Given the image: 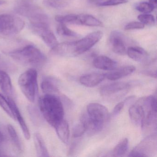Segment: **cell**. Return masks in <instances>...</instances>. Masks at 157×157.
Instances as JSON below:
<instances>
[{"mask_svg": "<svg viewBox=\"0 0 157 157\" xmlns=\"http://www.w3.org/2000/svg\"><path fill=\"white\" fill-rule=\"evenodd\" d=\"M69 0H44V4L54 9H63L69 5Z\"/></svg>", "mask_w": 157, "mask_h": 157, "instance_id": "26", "label": "cell"}, {"mask_svg": "<svg viewBox=\"0 0 157 157\" xmlns=\"http://www.w3.org/2000/svg\"><path fill=\"white\" fill-rule=\"evenodd\" d=\"M41 89L45 94H55L58 92V88L56 81L51 78H45L41 84Z\"/></svg>", "mask_w": 157, "mask_h": 157, "instance_id": "22", "label": "cell"}, {"mask_svg": "<svg viewBox=\"0 0 157 157\" xmlns=\"http://www.w3.org/2000/svg\"><path fill=\"white\" fill-rule=\"evenodd\" d=\"M129 88L130 85L126 82H115L102 87L100 94L104 98H117L127 93Z\"/></svg>", "mask_w": 157, "mask_h": 157, "instance_id": "7", "label": "cell"}, {"mask_svg": "<svg viewBox=\"0 0 157 157\" xmlns=\"http://www.w3.org/2000/svg\"><path fill=\"white\" fill-rule=\"evenodd\" d=\"M5 1L4 0H0V5H3V4H5Z\"/></svg>", "mask_w": 157, "mask_h": 157, "instance_id": "38", "label": "cell"}, {"mask_svg": "<svg viewBox=\"0 0 157 157\" xmlns=\"http://www.w3.org/2000/svg\"><path fill=\"white\" fill-rule=\"evenodd\" d=\"M31 28L33 33L41 37L50 48H53L58 44L56 37L49 27L48 23H31Z\"/></svg>", "mask_w": 157, "mask_h": 157, "instance_id": "6", "label": "cell"}, {"mask_svg": "<svg viewBox=\"0 0 157 157\" xmlns=\"http://www.w3.org/2000/svg\"><path fill=\"white\" fill-rule=\"evenodd\" d=\"M57 32L59 35L62 36L71 37H76L79 36L78 34L69 29L64 24L60 23L57 28Z\"/></svg>", "mask_w": 157, "mask_h": 157, "instance_id": "27", "label": "cell"}, {"mask_svg": "<svg viewBox=\"0 0 157 157\" xmlns=\"http://www.w3.org/2000/svg\"><path fill=\"white\" fill-rule=\"evenodd\" d=\"M137 18L140 22L143 24L144 25H152L155 22V18L151 14H149L147 13L140 14L138 15Z\"/></svg>", "mask_w": 157, "mask_h": 157, "instance_id": "30", "label": "cell"}, {"mask_svg": "<svg viewBox=\"0 0 157 157\" xmlns=\"http://www.w3.org/2000/svg\"><path fill=\"white\" fill-rule=\"evenodd\" d=\"M39 106L47 122L54 128L63 120L64 110L62 102L55 94H45L39 98Z\"/></svg>", "mask_w": 157, "mask_h": 157, "instance_id": "2", "label": "cell"}, {"mask_svg": "<svg viewBox=\"0 0 157 157\" xmlns=\"http://www.w3.org/2000/svg\"><path fill=\"white\" fill-rule=\"evenodd\" d=\"M93 64L95 67L105 71H112L117 67L116 61L106 56H100L94 59Z\"/></svg>", "mask_w": 157, "mask_h": 157, "instance_id": "14", "label": "cell"}, {"mask_svg": "<svg viewBox=\"0 0 157 157\" xmlns=\"http://www.w3.org/2000/svg\"><path fill=\"white\" fill-rule=\"evenodd\" d=\"M7 98H8L9 102L11 106L13 111L15 120H17L20 124V126L22 130L25 137L26 140L30 139V137H31L30 131H29V128H28V126H27L23 117L22 116L21 114V113L19 108L17 107L16 104L12 99H11L10 97H7Z\"/></svg>", "mask_w": 157, "mask_h": 157, "instance_id": "15", "label": "cell"}, {"mask_svg": "<svg viewBox=\"0 0 157 157\" xmlns=\"http://www.w3.org/2000/svg\"><path fill=\"white\" fill-rule=\"evenodd\" d=\"M154 136H150L144 140L142 142H140L138 146L135 148L129 153V157H147L150 156V153L154 149V145L156 142H154Z\"/></svg>", "mask_w": 157, "mask_h": 157, "instance_id": "10", "label": "cell"}, {"mask_svg": "<svg viewBox=\"0 0 157 157\" xmlns=\"http://www.w3.org/2000/svg\"><path fill=\"white\" fill-rule=\"evenodd\" d=\"M8 132L10 137L12 140L13 143L14 145L16 148L19 151H22V145L21 140L18 136V134L16 132V130L14 129V127L12 125L9 124L7 127Z\"/></svg>", "mask_w": 157, "mask_h": 157, "instance_id": "25", "label": "cell"}, {"mask_svg": "<svg viewBox=\"0 0 157 157\" xmlns=\"http://www.w3.org/2000/svg\"><path fill=\"white\" fill-rule=\"evenodd\" d=\"M18 83L25 96L31 102L35 100L37 90V71L30 69L20 75Z\"/></svg>", "mask_w": 157, "mask_h": 157, "instance_id": "4", "label": "cell"}, {"mask_svg": "<svg viewBox=\"0 0 157 157\" xmlns=\"http://www.w3.org/2000/svg\"><path fill=\"white\" fill-rule=\"evenodd\" d=\"M124 102H121L118 103L116 105L114 108H113V113H112L113 117H116L118 115V114H119L120 112H121L122 109H123V107H124Z\"/></svg>", "mask_w": 157, "mask_h": 157, "instance_id": "34", "label": "cell"}, {"mask_svg": "<svg viewBox=\"0 0 157 157\" xmlns=\"http://www.w3.org/2000/svg\"><path fill=\"white\" fill-rule=\"evenodd\" d=\"M128 147V140L127 138L123 139L116 146L113 150V156L122 157L126 153Z\"/></svg>", "mask_w": 157, "mask_h": 157, "instance_id": "23", "label": "cell"}, {"mask_svg": "<svg viewBox=\"0 0 157 157\" xmlns=\"http://www.w3.org/2000/svg\"><path fill=\"white\" fill-rule=\"evenodd\" d=\"M157 0H149V3L152 5L156 9L157 7Z\"/></svg>", "mask_w": 157, "mask_h": 157, "instance_id": "35", "label": "cell"}, {"mask_svg": "<svg viewBox=\"0 0 157 157\" xmlns=\"http://www.w3.org/2000/svg\"><path fill=\"white\" fill-rule=\"evenodd\" d=\"M25 25L24 21L18 16L8 14L0 15V36L17 34Z\"/></svg>", "mask_w": 157, "mask_h": 157, "instance_id": "5", "label": "cell"}, {"mask_svg": "<svg viewBox=\"0 0 157 157\" xmlns=\"http://www.w3.org/2000/svg\"><path fill=\"white\" fill-rule=\"evenodd\" d=\"M86 130L85 126L81 122L80 124L76 125L73 128V137L74 138L80 137L86 132Z\"/></svg>", "mask_w": 157, "mask_h": 157, "instance_id": "32", "label": "cell"}, {"mask_svg": "<svg viewBox=\"0 0 157 157\" xmlns=\"http://www.w3.org/2000/svg\"><path fill=\"white\" fill-rule=\"evenodd\" d=\"M135 9L140 12L148 13L151 12L155 8L149 2H141L136 5Z\"/></svg>", "mask_w": 157, "mask_h": 157, "instance_id": "29", "label": "cell"}, {"mask_svg": "<svg viewBox=\"0 0 157 157\" xmlns=\"http://www.w3.org/2000/svg\"><path fill=\"white\" fill-rule=\"evenodd\" d=\"M0 88L7 95L13 94V87L10 76L3 71L0 70Z\"/></svg>", "mask_w": 157, "mask_h": 157, "instance_id": "21", "label": "cell"}, {"mask_svg": "<svg viewBox=\"0 0 157 157\" xmlns=\"http://www.w3.org/2000/svg\"><path fill=\"white\" fill-rule=\"evenodd\" d=\"M55 20L61 24L78 25V15L68 14L66 15H57Z\"/></svg>", "mask_w": 157, "mask_h": 157, "instance_id": "24", "label": "cell"}, {"mask_svg": "<svg viewBox=\"0 0 157 157\" xmlns=\"http://www.w3.org/2000/svg\"><path fill=\"white\" fill-rule=\"evenodd\" d=\"M78 25L91 27L103 26L102 22L97 18L86 14L78 15Z\"/></svg>", "mask_w": 157, "mask_h": 157, "instance_id": "20", "label": "cell"}, {"mask_svg": "<svg viewBox=\"0 0 157 157\" xmlns=\"http://www.w3.org/2000/svg\"><path fill=\"white\" fill-rule=\"evenodd\" d=\"M136 70V67L133 66H126L119 68L115 69L110 72L105 74V77L108 79L115 81L122 78L132 74Z\"/></svg>", "mask_w": 157, "mask_h": 157, "instance_id": "16", "label": "cell"}, {"mask_svg": "<svg viewBox=\"0 0 157 157\" xmlns=\"http://www.w3.org/2000/svg\"><path fill=\"white\" fill-rule=\"evenodd\" d=\"M9 55L19 63L32 67H41L47 60L44 54L33 45H28L22 48L11 51Z\"/></svg>", "mask_w": 157, "mask_h": 157, "instance_id": "3", "label": "cell"}, {"mask_svg": "<svg viewBox=\"0 0 157 157\" xmlns=\"http://www.w3.org/2000/svg\"><path fill=\"white\" fill-rule=\"evenodd\" d=\"M4 156H7V155H5V153L0 150V157H4Z\"/></svg>", "mask_w": 157, "mask_h": 157, "instance_id": "37", "label": "cell"}, {"mask_svg": "<svg viewBox=\"0 0 157 157\" xmlns=\"http://www.w3.org/2000/svg\"><path fill=\"white\" fill-rule=\"evenodd\" d=\"M81 122L86 128V132L90 136L95 135L101 131L104 124L92 119L87 114H84L81 117Z\"/></svg>", "mask_w": 157, "mask_h": 157, "instance_id": "11", "label": "cell"}, {"mask_svg": "<svg viewBox=\"0 0 157 157\" xmlns=\"http://www.w3.org/2000/svg\"><path fill=\"white\" fill-rule=\"evenodd\" d=\"M102 36V32L96 31L78 41L58 44L56 47V52L60 56H76L91 49L101 40Z\"/></svg>", "mask_w": 157, "mask_h": 157, "instance_id": "1", "label": "cell"}, {"mask_svg": "<svg viewBox=\"0 0 157 157\" xmlns=\"http://www.w3.org/2000/svg\"><path fill=\"white\" fill-rule=\"evenodd\" d=\"M4 140V136L3 133L0 131V144L2 143Z\"/></svg>", "mask_w": 157, "mask_h": 157, "instance_id": "36", "label": "cell"}, {"mask_svg": "<svg viewBox=\"0 0 157 157\" xmlns=\"http://www.w3.org/2000/svg\"><path fill=\"white\" fill-rule=\"evenodd\" d=\"M128 2V0H107L106 1L100 2L97 4L100 7L116 6L120 4H124Z\"/></svg>", "mask_w": 157, "mask_h": 157, "instance_id": "31", "label": "cell"}, {"mask_svg": "<svg viewBox=\"0 0 157 157\" xmlns=\"http://www.w3.org/2000/svg\"><path fill=\"white\" fill-rule=\"evenodd\" d=\"M105 78V74L100 72H92L82 75L79 81L83 86L86 87H95L101 83Z\"/></svg>", "mask_w": 157, "mask_h": 157, "instance_id": "13", "label": "cell"}, {"mask_svg": "<svg viewBox=\"0 0 157 157\" xmlns=\"http://www.w3.org/2000/svg\"><path fill=\"white\" fill-rule=\"evenodd\" d=\"M0 106L13 119L15 120L14 114L9 102L8 98H6L0 94Z\"/></svg>", "mask_w": 157, "mask_h": 157, "instance_id": "28", "label": "cell"}, {"mask_svg": "<svg viewBox=\"0 0 157 157\" xmlns=\"http://www.w3.org/2000/svg\"><path fill=\"white\" fill-rule=\"evenodd\" d=\"M126 40L124 35L118 31H113L110 34L109 42L113 52L121 56L127 54Z\"/></svg>", "mask_w": 157, "mask_h": 157, "instance_id": "8", "label": "cell"}, {"mask_svg": "<svg viewBox=\"0 0 157 157\" xmlns=\"http://www.w3.org/2000/svg\"><path fill=\"white\" fill-rule=\"evenodd\" d=\"M145 25L141 22L133 21L127 24L125 26L124 29L126 30H139L143 29Z\"/></svg>", "mask_w": 157, "mask_h": 157, "instance_id": "33", "label": "cell"}, {"mask_svg": "<svg viewBox=\"0 0 157 157\" xmlns=\"http://www.w3.org/2000/svg\"><path fill=\"white\" fill-rule=\"evenodd\" d=\"M87 114L91 118L104 124L109 117L107 108L104 105L97 103L89 104L87 107Z\"/></svg>", "mask_w": 157, "mask_h": 157, "instance_id": "9", "label": "cell"}, {"mask_svg": "<svg viewBox=\"0 0 157 157\" xmlns=\"http://www.w3.org/2000/svg\"><path fill=\"white\" fill-rule=\"evenodd\" d=\"M128 113L132 122L142 128L146 117V111L143 106L136 103L129 107Z\"/></svg>", "mask_w": 157, "mask_h": 157, "instance_id": "12", "label": "cell"}, {"mask_svg": "<svg viewBox=\"0 0 157 157\" xmlns=\"http://www.w3.org/2000/svg\"><path fill=\"white\" fill-rule=\"evenodd\" d=\"M55 128L60 140L65 144H68L70 138L69 126L68 122L63 119Z\"/></svg>", "mask_w": 157, "mask_h": 157, "instance_id": "18", "label": "cell"}, {"mask_svg": "<svg viewBox=\"0 0 157 157\" xmlns=\"http://www.w3.org/2000/svg\"><path fill=\"white\" fill-rule=\"evenodd\" d=\"M127 54L131 59L137 62H144L148 59L147 52L140 47H129L127 48Z\"/></svg>", "mask_w": 157, "mask_h": 157, "instance_id": "17", "label": "cell"}, {"mask_svg": "<svg viewBox=\"0 0 157 157\" xmlns=\"http://www.w3.org/2000/svg\"><path fill=\"white\" fill-rule=\"evenodd\" d=\"M34 141L37 156L39 157H49V153L44 141L39 133H35L34 135Z\"/></svg>", "mask_w": 157, "mask_h": 157, "instance_id": "19", "label": "cell"}]
</instances>
